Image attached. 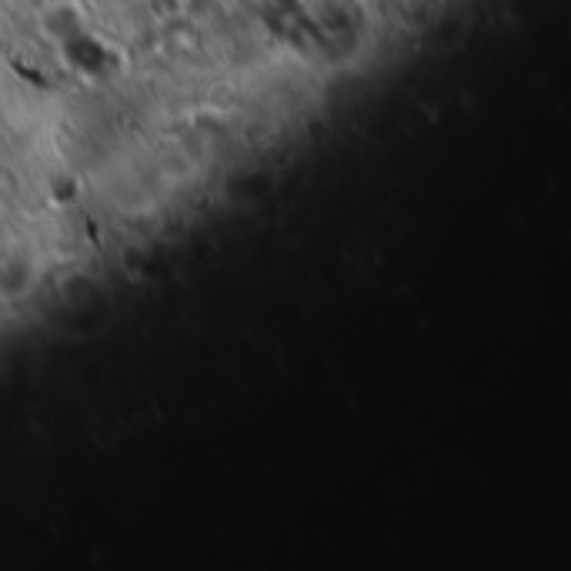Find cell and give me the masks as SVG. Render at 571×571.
<instances>
[]
</instances>
